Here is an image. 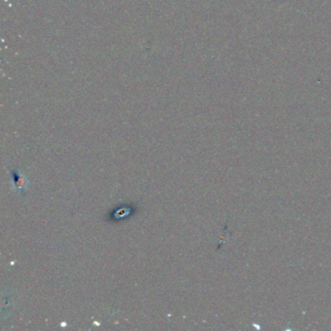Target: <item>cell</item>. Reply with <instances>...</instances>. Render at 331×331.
<instances>
[{
	"instance_id": "cell-1",
	"label": "cell",
	"mask_w": 331,
	"mask_h": 331,
	"mask_svg": "<svg viewBox=\"0 0 331 331\" xmlns=\"http://www.w3.org/2000/svg\"><path fill=\"white\" fill-rule=\"evenodd\" d=\"M13 186H14L15 190H17L18 192L24 191L27 187V181H26L25 177L16 173V175L13 176Z\"/></svg>"
}]
</instances>
